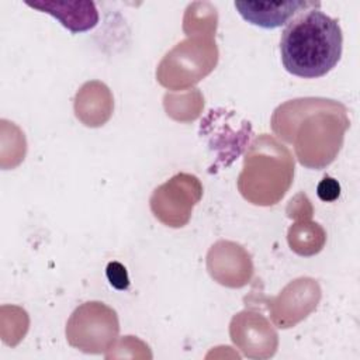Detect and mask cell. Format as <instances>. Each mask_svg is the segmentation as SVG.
Here are the masks:
<instances>
[{
    "mask_svg": "<svg viewBox=\"0 0 360 360\" xmlns=\"http://www.w3.org/2000/svg\"><path fill=\"white\" fill-rule=\"evenodd\" d=\"M27 6L53 15L70 32H84L98 22V13L93 1H25Z\"/></svg>",
    "mask_w": 360,
    "mask_h": 360,
    "instance_id": "3",
    "label": "cell"
},
{
    "mask_svg": "<svg viewBox=\"0 0 360 360\" xmlns=\"http://www.w3.org/2000/svg\"><path fill=\"white\" fill-rule=\"evenodd\" d=\"M316 194L322 201L332 202L340 195V184L336 179L325 176L316 187Z\"/></svg>",
    "mask_w": 360,
    "mask_h": 360,
    "instance_id": "5",
    "label": "cell"
},
{
    "mask_svg": "<svg viewBox=\"0 0 360 360\" xmlns=\"http://www.w3.org/2000/svg\"><path fill=\"white\" fill-rule=\"evenodd\" d=\"M235 8L240 17L262 28H277L287 24L300 11L309 7H319V1H235Z\"/></svg>",
    "mask_w": 360,
    "mask_h": 360,
    "instance_id": "2",
    "label": "cell"
},
{
    "mask_svg": "<svg viewBox=\"0 0 360 360\" xmlns=\"http://www.w3.org/2000/svg\"><path fill=\"white\" fill-rule=\"evenodd\" d=\"M343 35L338 20L309 8L287 22L280 39V55L285 70L302 79L329 73L340 60Z\"/></svg>",
    "mask_w": 360,
    "mask_h": 360,
    "instance_id": "1",
    "label": "cell"
},
{
    "mask_svg": "<svg viewBox=\"0 0 360 360\" xmlns=\"http://www.w3.org/2000/svg\"><path fill=\"white\" fill-rule=\"evenodd\" d=\"M105 276L108 283L111 284V287H114L115 290H127L129 287V276L127 271V267L120 263V262H108L107 267H105Z\"/></svg>",
    "mask_w": 360,
    "mask_h": 360,
    "instance_id": "4",
    "label": "cell"
}]
</instances>
